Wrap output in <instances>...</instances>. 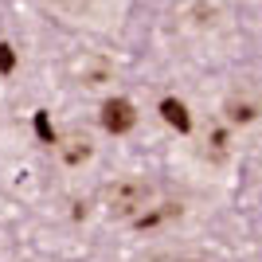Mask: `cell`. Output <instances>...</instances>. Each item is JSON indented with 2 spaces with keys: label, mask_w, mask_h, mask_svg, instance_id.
I'll return each instance as SVG.
<instances>
[{
  "label": "cell",
  "mask_w": 262,
  "mask_h": 262,
  "mask_svg": "<svg viewBox=\"0 0 262 262\" xmlns=\"http://www.w3.org/2000/svg\"><path fill=\"white\" fill-rule=\"evenodd\" d=\"M145 200H149V184H141V180H121V184H114V188L106 192L110 211H114V215H121V219L137 215V211L145 208Z\"/></svg>",
  "instance_id": "1"
},
{
  "label": "cell",
  "mask_w": 262,
  "mask_h": 262,
  "mask_svg": "<svg viewBox=\"0 0 262 262\" xmlns=\"http://www.w3.org/2000/svg\"><path fill=\"white\" fill-rule=\"evenodd\" d=\"M133 121H137V114H133V106L125 98H110L106 106H102V125H106L110 133H129Z\"/></svg>",
  "instance_id": "2"
},
{
  "label": "cell",
  "mask_w": 262,
  "mask_h": 262,
  "mask_svg": "<svg viewBox=\"0 0 262 262\" xmlns=\"http://www.w3.org/2000/svg\"><path fill=\"white\" fill-rule=\"evenodd\" d=\"M90 153H94V149H90V137H86V133H67L63 145H59V157H63L71 168H78L82 161H90Z\"/></svg>",
  "instance_id": "3"
},
{
  "label": "cell",
  "mask_w": 262,
  "mask_h": 262,
  "mask_svg": "<svg viewBox=\"0 0 262 262\" xmlns=\"http://www.w3.org/2000/svg\"><path fill=\"white\" fill-rule=\"evenodd\" d=\"M161 118L168 121L172 129H180V133H188V129H192V118H188L184 102H176V98H164V102H161Z\"/></svg>",
  "instance_id": "4"
},
{
  "label": "cell",
  "mask_w": 262,
  "mask_h": 262,
  "mask_svg": "<svg viewBox=\"0 0 262 262\" xmlns=\"http://www.w3.org/2000/svg\"><path fill=\"white\" fill-rule=\"evenodd\" d=\"M180 215V204H161L157 211H141V215H133V227L137 231H149V227H161L164 219Z\"/></svg>",
  "instance_id": "5"
},
{
  "label": "cell",
  "mask_w": 262,
  "mask_h": 262,
  "mask_svg": "<svg viewBox=\"0 0 262 262\" xmlns=\"http://www.w3.org/2000/svg\"><path fill=\"white\" fill-rule=\"evenodd\" d=\"M35 137L47 145H55V129H51V118H47V110H35Z\"/></svg>",
  "instance_id": "6"
},
{
  "label": "cell",
  "mask_w": 262,
  "mask_h": 262,
  "mask_svg": "<svg viewBox=\"0 0 262 262\" xmlns=\"http://www.w3.org/2000/svg\"><path fill=\"white\" fill-rule=\"evenodd\" d=\"M12 71H16V55L8 43H0V75H12Z\"/></svg>",
  "instance_id": "7"
},
{
  "label": "cell",
  "mask_w": 262,
  "mask_h": 262,
  "mask_svg": "<svg viewBox=\"0 0 262 262\" xmlns=\"http://www.w3.org/2000/svg\"><path fill=\"white\" fill-rule=\"evenodd\" d=\"M227 114H231V121H251L254 118V106H231Z\"/></svg>",
  "instance_id": "8"
}]
</instances>
